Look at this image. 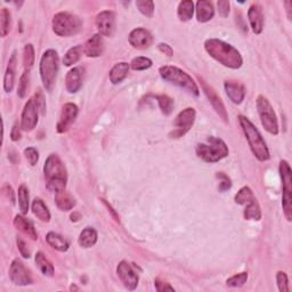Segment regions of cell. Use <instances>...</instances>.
<instances>
[{
	"label": "cell",
	"instance_id": "6da1fadb",
	"mask_svg": "<svg viewBox=\"0 0 292 292\" xmlns=\"http://www.w3.org/2000/svg\"><path fill=\"white\" fill-rule=\"evenodd\" d=\"M204 48L213 59L228 68L237 70L243 64L241 53L225 41L216 38L208 39L204 43Z\"/></svg>",
	"mask_w": 292,
	"mask_h": 292
},
{
	"label": "cell",
	"instance_id": "7a4b0ae2",
	"mask_svg": "<svg viewBox=\"0 0 292 292\" xmlns=\"http://www.w3.org/2000/svg\"><path fill=\"white\" fill-rule=\"evenodd\" d=\"M239 122L242 130H243L245 138L248 140L251 152L253 153L254 157L262 162L269 160L271 155H269V150L267 148L266 141H265L262 134H260L253 123L244 116L239 117Z\"/></svg>",
	"mask_w": 292,
	"mask_h": 292
},
{
	"label": "cell",
	"instance_id": "3957f363",
	"mask_svg": "<svg viewBox=\"0 0 292 292\" xmlns=\"http://www.w3.org/2000/svg\"><path fill=\"white\" fill-rule=\"evenodd\" d=\"M44 173L47 179V187L56 193L58 191L65 190L67 173L66 168L56 154H50L44 166Z\"/></svg>",
	"mask_w": 292,
	"mask_h": 292
},
{
	"label": "cell",
	"instance_id": "277c9868",
	"mask_svg": "<svg viewBox=\"0 0 292 292\" xmlns=\"http://www.w3.org/2000/svg\"><path fill=\"white\" fill-rule=\"evenodd\" d=\"M159 72L163 80L178 86L189 94L195 96V97H198L200 95V89L196 82L193 80V78L189 73L182 71L181 68L172 65H164L160 67Z\"/></svg>",
	"mask_w": 292,
	"mask_h": 292
},
{
	"label": "cell",
	"instance_id": "5b68a950",
	"mask_svg": "<svg viewBox=\"0 0 292 292\" xmlns=\"http://www.w3.org/2000/svg\"><path fill=\"white\" fill-rule=\"evenodd\" d=\"M58 64L59 58L56 50L48 49L46 50L43 54V56H41L39 66L40 78L41 81H43L45 89L49 91V93L53 90L55 82H56L58 73Z\"/></svg>",
	"mask_w": 292,
	"mask_h": 292
},
{
	"label": "cell",
	"instance_id": "8992f818",
	"mask_svg": "<svg viewBox=\"0 0 292 292\" xmlns=\"http://www.w3.org/2000/svg\"><path fill=\"white\" fill-rule=\"evenodd\" d=\"M195 151L200 159L209 163L221 161L228 155V148L225 141L213 136L209 137L207 143L198 144Z\"/></svg>",
	"mask_w": 292,
	"mask_h": 292
},
{
	"label": "cell",
	"instance_id": "52a82bcc",
	"mask_svg": "<svg viewBox=\"0 0 292 292\" xmlns=\"http://www.w3.org/2000/svg\"><path fill=\"white\" fill-rule=\"evenodd\" d=\"M81 18L68 12L57 13L53 17V31L59 36H70L79 33L82 29Z\"/></svg>",
	"mask_w": 292,
	"mask_h": 292
},
{
	"label": "cell",
	"instance_id": "ba28073f",
	"mask_svg": "<svg viewBox=\"0 0 292 292\" xmlns=\"http://www.w3.org/2000/svg\"><path fill=\"white\" fill-rule=\"evenodd\" d=\"M290 164L285 160L280 162V175L282 179V208L287 222L292 221V176Z\"/></svg>",
	"mask_w": 292,
	"mask_h": 292
},
{
	"label": "cell",
	"instance_id": "9c48e42d",
	"mask_svg": "<svg viewBox=\"0 0 292 292\" xmlns=\"http://www.w3.org/2000/svg\"><path fill=\"white\" fill-rule=\"evenodd\" d=\"M257 110L260 121H262V125L265 129H266V131H268L269 134L272 135H277L278 134L277 117L275 112H274L272 104L269 103V100L265 97V96L262 95L258 96Z\"/></svg>",
	"mask_w": 292,
	"mask_h": 292
},
{
	"label": "cell",
	"instance_id": "30bf717a",
	"mask_svg": "<svg viewBox=\"0 0 292 292\" xmlns=\"http://www.w3.org/2000/svg\"><path fill=\"white\" fill-rule=\"evenodd\" d=\"M195 116L196 113L193 107H187L178 113L175 121H173V126L176 127V129L169 134L170 138H179V137L184 136L186 132L191 129L192 126H193L195 121Z\"/></svg>",
	"mask_w": 292,
	"mask_h": 292
},
{
	"label": "cell",
	"instance_id": "8fae6325",
	"mask_svg": "<svg viewBox=\"0 0 292 292\" xmlns=\"http://www.w3.org/2000/svg\"><path fill=\"white\" fill-rule=\"evenodd\" d=\"M39 108L36 106L33 98L27 100L24 108L22 112L21 118V128L24 131L33 130L35 126L38 125L39 120Z\"/></svg>",
	"mask_w": 292,
	"mask_h": 292
},
{
	"label": "cell",
	"instance_id": "7c38bea8",
	"mask_svg": "<svg viewBox=\"0 0 292 292\" xmlns=\"http://www.w3.org/2000/svg\"><path fill=\"white\" fill-rule=\"evenodd\" d=\"M9 278L16 285L32 284V276L20 259H14L9 267Z\"/></svg>",
	"mask_w": 292,
	"mask_h": 292
},
{
	"label": "cell",
	"instance_id": "4fadbf2b",
	"mask_svg": "<svg viewBox=\"0 0 292 292\" xmlns=\"http://www.w3.org/2000/svg\"><path fill=\"white\" fill-rule=\"evenodd\" d=\"M117 273L119 278H120L121 282L123 283V285H125L128 290H135L137 285H138L139 277L134 271L131 265L126 262V260H122V262L119 263L117 267Z\"/></svg>",
	"mask_w": 292,
	"mask_h": 292
},
{
	"label": "cell",
	"instance_id": "5bb4252c",
	"mask_svg": "<svg viewBox=\"0 0 292 292\" xmlns=\"http://www.w3.org/2000/svg\"><path fill=\"white\" fill-rule=\"evenodd\" d=\"M96 26L100 35L112 36L116 31V14L112 11H103L96 16Z\"/></svg>",
	"mask_w": 292,
	"mask_h": 292
},
{
	"label": "cell",
	"instance_id": "9a60e30c",
	"mask_svg": "<svg viewBox=\"0 0 292 292\" xmlns=\"http://www.w3.org/2000/svg\"><path fill=\"white\" fill-rule=\"evenodd\" d=\"M78 116V106L73 103H66L64 105L61 112V116H59V120L57 122V132L59 134H63L68 130V128L71 127L73 122L76 121Z\"/></svg>",
	"mask_w": 292,
	"mask_h": 292
},
{
	"label": "cell",
	"instance_id": "2e32d148",
	"mask_svg": "<svg viewBox=\"0 0 292 292\" xmlns=\"http://www.w3.org/2000/svg\"><path fill=\"white\" fill-rule=\"evenodd\" d=\"M129 44L136 49H146L153 44V36L150 31L143 27H137L132 30L128 36Z\"/></svg>",
	"mask_w": 292,
	"mask_h": 292
},
{
	"label": "cell",
	"instance_id": "e0dca14e",
	"mask_svg": "<svg viewBox=\"0 0 292 292\" xmlns=\"http://www.w3.org/2000/svg\"><path fill=\"white\" fill-rule=\"evenodd\" d=\"M202 88H203L204 94L207 95L209 102L211 103L212 107L214 108V111L218 113V116L221 117L224 121L228 122V116H227V111H226V108H225V105H224L221 97H219V96L216 94V91H214L211 88V87H209L203 81H202Z\"/></svg>",
	"mask_w": 292,
	"mask_h": 292
},
{
	"label": "cell",
	"instance_id": "ac0fdd59",
	"mask_svg": "<svg viewBox=\"0 0 292 292\" xmlns=\"http://www.w3.org/2000/svg\"><path fill=\"white\" fill-rule=\"evenodd\" d=\"M82 80H84V68L80 66L71 68L65 77V86L68 93H78L82 86Z\"/></svg>",
	"mask_w": 292,
	"mask_h": 292
},
{
	"label": "cell",
	"instance_id": "d6986e66",
	"mask_svg": "<svg viewBox=\"0 0 292 292\" xmlns=\"http://www.w3.org/2000/svg\"><path fill=\"white\" fill-rule=\"evenodd\" d=\"M104 52V40L100 34H94L87 40L84 46V53L88 57H98Z\"/></svg>",
	"mask_w": 292,
	"mask_h": 292
},
{
	"label": "cell",
	"instance_id": "ffe728a7",
	"mask_svg": "<svg viewBox=\"0 0 292 292\" xmlns=\"http://www.w3.org/2000/svg\"><path fill=\"white\" fill-rule=\"evenodd\" d=\"M225 91L233 103L241 104L245 97V87L236 81H225Z\"/></svg>",
	"mask_w": 292,
	"mask_h": 292
},
{
	"label": "cell",
	"instance_id": "44dd1931",
	"mask_svg": "<svg viewBox=\"0 0 292 292\" xmlns=\"http://www.w3.org/2000/svg\"><path fill=\"white\" fill-rule=\"evenodd\" d=\"M248 18L253 33L260 34L264 29V14L259 5H252L248 11Z\"/></svg>",
	"mask_w": 292,
	"mask_h": 292
},
{
	"label": "cell",
	"instance_id": "7402d4cb",
	"mask_svg": "<svg viewBox=\"0 0 292 292\" xmlns=\"http://www.w3.org/2000/svg\"><path fill=\"white\" fill-rule=\"evenodd\" d=\"M195 11L196 18H198V21L201 23L209 22L210 20H212L214 16L213 4L211 2H208V0H200V2L196 3Z\"/></svg>",
	"mask_w": 292,
	"mask_h": 292
},
{
	"label": "cell",
	"instance_id": "603a6c76",
	"mask_svg": "<svg viewBox=\"0 0 292 292\" xmlns=\"http://www.w3.org/2000/svg\"><path fill=\"white\" fill-rule=\"evenodd\" d=\"M15 71H16V53H13L12 57L9 58L8 65L4 77V89L6 93H11L14 88L15 82Z\"/></svg>",
	"mask_w": 292,
	"mask_h": 292
},
{
	"label": "cell",
	"instance_id": "cb8c5ba5",
	"mask_svg": "<svg viewBox=\"0 0 292 292\" xmlns=\"http://www.w3.org/2000/svg\"><path fill=\"white\" fill-rule=\"evenodd\" d=\"M55 203L62 211H70L76 207V200L65 190L58 191L55 193Z\"/></svg>",
	"mask_w": 292,
	"mask_h": 292
},
{
	"label": "cell",
	"instance_id": "d4e9b609",
	"mask_svg": "<svg viewBox=\"0 0 292 292\" xmlns=\"http://www.w3.org/2000/svg\"><path fill=\"white\" fill-rule=\"evenodd\" d=\"M14 226H15L18 231H21L22 233H24V234L31 237L32 240L38 239V234H36L34 230L33 224L24 216H22V214H17V216L14 218Z\"/></svg>",
	"mask_w": 292,
	"mask_h": 292
},
{
	"label": "cell",
	"instance_id": "484cf974",
	"mask_svg": "<svg viewBox=\"0 0 292 292\" xmlns=\"http://www.w3.org/2000/svg\"><path fill=\"white\" fill-rule=\"evenodd\" d=\"M129 64L126 62L117 63L110 71V81L113 85H118L126 79L129 72Z\"/></svg>",
	"mask_w": 292,
	"mask_h": 292
},
{
	"label": "cell",
	"instance_id": "4316f807",
	"mask_svg": "<svg viewBox=\"0 0 292 292\" xmlns=\"http://www.w3.org/2000/svg\"><path fill=\"white\" fill-rule=\"evenodd\" d=\"M98 235L96 230H94L93 227H86L84 231L80 233L79 239H78V243L82 248H91L96 244L97 242Z\"/></svg>",
	"mask_w": 292,
	"mask_h": 292
},
{
	"label": "cell",
	"instance_id": "83f0119b",
	"mask_svg": "<svg viewBox=\"0 0 292 292\" xmlns=\"http://www.w3.org/2000/svg\"><path fill=\"white\" fill-rule=\"evenodd\" d=\"M46 241H47V243L52 246V248L57 251H61V252H65V251L68 250V246H70L68 242L64 239L62 235H59L55 232H49L47 236H46Z\"/></svg>",
	"mask_w": 292,
	"mask_h": 292
},
{
	"label": "cell",
	"instance_id": "f1b7e54d",
	"mask_svg": "<svg viewBox=\"0 0 292 292\" xmlns=\"http://www.w3.org/2000/svg\"><path fill=\"white\" fill-rule=\"evenodd\" d=\"M32 212L41 222L48 223L50 221V212L47 205L39 198L34 199L33 202H32Z\"/></svg>",
	"mask_w": 292,
	"mask_h": 292
},
{
	"label": "cell",
	"instance_id": "f546056e",
	"mask_svg": "<svg viewBox=\"0 0 292 292\" xmlns=\"http://www.w3.org/2000/svg\"><path fill=\"white\" fill-rule=\"evenodd\" d=\"M194 3L191 2V0H182V2L179 3L178 5V9H177V14L179 20L182 22H187L190 21L192 17H193L194 14Z\"/></svg>",
	"mask_w": 292,
	"mask_h": 292
},
{
	"label": "cell",
	"instance_id": "4dcf8cb0",
	"mask_svg": "<svg viewBox=\"0 0 292 292\" xmlns=\"http://www.w3.org/2000/svg\"><path fill=\"white\" fill-rule=\"evenodd\" d=\"M35 264L38 268L40 269V272L44 274V275H47V276H53L54 274V266L50 260L46 257V254L44 252H36L35 257Z\"/></svg>",
	"mask_w": 292,
	"mask_h": 292
},
{
	"label": "cell",
	"instance_id": "1f68e13d",
	"mask_svg": "<svg viewBox=\"0 0 292 292\" xmlns=\"http://www.w3.org/2000/svg\"><path fill=\"white\" fill-rule=\"evenodd\" d=\"M244 218L246 221H260L262 219V209H260L258 201L256 199L246 204V208L244 210Z\"/></svg>",
	"mask_w": 292,
	"mask_h": 292
},
{
	"label": "cell",
	"instance_id": "d6a6232c",
	"mask_svg": "<svg viewBox=\"0 0 292 292\" xmlns=\"http://www.w3.org/2000/svg\"><path fill=\"white\" fill-rule=\"evenodd\" d=\"M82 53H84V48H82L81 46H76V47L70 48L66 52V54L64 55L63 64L65 66H71L73 64L78 63L81 58Z\"/></svg>",
	"mask_w": 292,
	"mask_h": 292
},
{
	"label": "cell",
	"instance_id": "836d02e7",
	"mask_svg": "<svg viewBox=\"0 0 292 292\" xmlns=\"http://www.w3.org/2000/svg\"><path fill=\"white\" fill-rule=\"evenodd\" d=\"M18 205H20L22 214H26L29 211V205H30V195L29 190L25 185H21L18 187Z\"/></svg>",
	"mask_w": 292,
	"mask_h": 292
},
{
	"label": "cell",
	"instance_id": "e575fe53",
	"mask_svg": "<svg viewBox=\"0 0 292 292\" xmlns=\"http://www.w3.org/2000/svg\"><path fill=\"white\" fill-rule=\"evenodd\" d=\"M253 199H254L253 192L248 186L242 187V189L237 192L235 198H234L235 203H237V204H248Z\"/></svg>",
	"mask_w": 292,
	"mask_h": 292
},
{
	"label": "cell",
	"instance_id": "d590c367",
	"mask_svg": "<svg viewBox=\"0 0 292 292\" xmlns=\"http://www.w3.org/2000/svg\"><path fill=\"white\" fill-rule=\"evenodd\" d=\"M11 13L7 8L2 9V14H0V33L2 36H6L8 34L9 30H11Z\"/></svg>",
	"mask_w": 292,
	"mask_h": 292
},
{
	"label": "cell",
	"instance_id": "8d00e7d4",
	"mask_svg": "<svg viewBox=\"0 0 292 292\" xmlns=\"http://www.w3.org/2000/svg\"><path fill=\"white\" fill-rule=\"evenodd\" d=\"M34 58H35V53H34L33 46H32L31 44L25 45L24 53H23V63H24L25 71H29L30 68L33 66Z\"/></svg>",
	"mask_w": 292,
	"mask_h": 292
},
{
	"label": "cell",
	"instance_id": "74e56055",
	"mask_svg": "<svg viewBox=\"0 0 292 292\" xmlns=\"http://www.w3.org/2000/svg\"><path fill=\"white\" fill-rule=\"evenodd\" d=\"M152 61L149 57H144V56H139V57H135L132 59L130 63V66L132 70L135 71H144L148 70L151 66H152Z\"/></svg>",
	"mask_w": 292,
	"mask_h": 292
},
{
	"label": "cell",
	"instance_id": "f35d334b",
	"mask_svg": "<svg viewBox=\"0 0 292 292\" xmlns=\"http://www.w3.org/2000/svg\"><path fill=\"white\" fill-rule=\"evenodd\" d=\"M157 99L162 113L166 114V116H169L173 110V99L167 95H159L157 96Z\"/></svg>",
	"mask_w": 292,
	"mask_h": 292
},
{
	"label": "cell",
	"instance_id": "ab89813d",
	"mask_svg": "<svg viewBox=\"0 0 292 292\" xmlns=\"http://www.w3.org/2000/svg\"><path fill=\"white\" fill-rule=\"evenodd\" d=\"M136 7L146 17H152L154 13V3L151 0H138L136 2Z\"/></svg>",
	"mask_w": 292,
	"mask_h": 292
},
{
	"label": "cell",
	"instance_id": "60d3db41",
	"mask_svg": "<svg viewBox=\"0 0 292 292\" xmlns=\"http://www.w3.org/2000/svg\"><path fill=\"white\" fill-rule=\"evenodd\" d=\"M248 281V273H240V274H235L232 277L227 278L226 284L231 287H240L242 285H244V283Z\"/></svg>",
	"mask_w": 292,
	"mask_h": 292
},
{
	"label": "cell",
	"instance_id": "b9f144b4",
	"mask_svg": "<svg viewBox=\"0 0 292 292\" xmlns=\"http://www.w3.org/2000/svg\"><path fill=\"white\" fill-rule=\"evenodd\" d=\"M29 82H30V75L29 71H25L23 73L20 82H18V88H17V95L21 98H24L27 93V88H29Z\"/></svg>",
	"mask_w": 292,
	"mask_h": 292
},
{
	"label": "cell",
	"instance_id": "7bdbcfd3",
	"mask_svg": "<svg viewBox=\"0 0 292 292\" xmlns=\"http://www.w3.org/2000/svg\"><path fill=\"white\" fill-rule=\"evenodd\" d=\"M276 282H277L278 290H280L281 292H289L290 291L289 278H287V275L284 272H277Z\"/></svg>",
	"mask_w": 292,
	"mask_h": 292
},
{
	"label": "cell",
	"instance_id": "ee69618b",
	"mask_svg": "<svg viewBox=\"0 0 292 292\" xmlns=\"http://www.w3.org/2000/svg\"><path fill=\"white\" fill-rule=\"evenodd\" d=\"M216 177L219 179V186L218 189L221 192H225L227 190H230L232 187V181H231V178L228 177L227 175H225L224 172H218Z\"/></svg>",
	"mask_w": 292,
	"mask_h": 292
},
{
	"label": "cell",
	"instance_id": "f6af8a7d",
	"mask_svg": "<svg viewBox=\"0 0 292 292\" xmlns=\"http://www.w3.org/2000/svg\"><path fill=\"white\" fill-rule=\"evenodd\" d=\"M24 155L31 166H35L39 160V153L34 148H27L24 150Z\"/></svg>",
	"mask_w": 292,
	"mask_h": 292
},
{
	"label": "cell",
	"instance_id": "bcb514c9",
	"mask_svg": "<svg viewBox=\"0 0 292 292\" xmlns=\"http://www.w3.org/2000/svg\"><path fill=\"white\" fill-rule=\"evenodd\" d=\"M218 6V12L219 15L222 17H227L228 14H230V8H231V4L227 0H219L217 3Z\"/></svg>",
	"mask_w": 292,
	"mask_h": 292
},
{
	"label": "cell",
	"instance_id": "7dc6e473",
	"mask_svg": "<svg viewBox=\"0 0 292 292\" xmlns=\"http://www.w3.org/2000/svg\"><path fill=\"white\" fill-rule=\"evenodd\" d=\"M16 243H17L18 251H20V253L23 256V257H24V258H30L31 252H30L29 248H27V245H26L25 242L23 241L21 237H17Z\"/></svg>",
	"mask_w": 292,
	"mask_h": 292
},
{
	"label": "cell",
	"instance_id": "c3c4849f",
	"mask_svg": "<svg viewBox=\"0 0 292 292\" xmlns=\"http://www.w3.org/2000/svg\"><path fill=\"white\" fill-rule=\"evenodd\" d=\"M154 285H155V289H157V291H159V292L175 291V289H173V286H171L167 282L160 280V278H157V280L154 281Z\"/></svg>",
	"mask_w": 292,
	"mask_h": 292
},
{
	"label": "cell",
	"instance_id": "681fc988",
	"mask_svg": "<svg viewBox=\"0 0 292 292\" xmlns=\"http://www.w3.org/2000/svg\"><path fill=\"white\" fill-rule=\"evenodd\" d=\"M33 99H34V102L36 104V106H38V108H39V111L43 114H45V112H46V102H45L44 95L41 94L40 91H38V93L34 95Z\"/></svg>",
	"mask_w": 292,
	"mask_h": 292
},
{
	"label": "cell",
	"instance_id": "f907efd6",
	"mask_svg": "<svg viewBox=\"0 0 292 292\" xmlns=\"http://www.w3.org/2000/svg\"><path fill=\"white\" fill-rule=\"evenodd\" d=\"M158 48H159L160 52L163 53L164 55H167V56H169V57L172 56L173 50H172V48H171L170 46H169L168 44H159Z\"/></svg>",
	"mask_w": 292,
	"mask_h": 292
},
{
	"label": "cell",
	"instance_id": "816d5d0a",
	"mask_svg": "<svg viewBox=\"0 0 292 292\" xmlns=\"http://www.w3.org/2000/svg\"><path fill=\"white\" fill-rule=\"evenodd\" d=\"M11 138L12 140L14 141H16L21 138V131H20V127H18L17 125H14L13 127V129H12V132H11Z\"/></svg>",
	"mask_w": 292,
	"mask_h": 292
},
{
	"label": "cell",
	"instance_id": "f5cc1de1",
	"mask_svg": "<svg viewBox=\"0 0 292 292\" xmlns=\"http://www.w3.org/2000/svg\"><path fill=\"white\" fill-rule=\"evenodd\" d=\"M5 189L7 190V192H6V194H7V196L8 198H11V201H12V203H14L15 202V198H14V193H13V189H12V186H9V185H5L4 186Z\"/></svg>",
	"mask_w": 292,
	"mask_h": 292
},
{
	"label": "cell",
	"instance_id": "db71d44e",
	"mask_svg": "<svg viewBox=\"0 0 292 292\" xmlns=\"http://www.w3.org/2000/svg\"><path fill=\"white\" fill-rule=\"evenodd\" d=\"M285 6H286V11H287V16H289V20H291V6H292V3L291 2H285Z\"/></svg>",
	"mask_w": 292,
	"mask_h": 292
}]
</instances>
